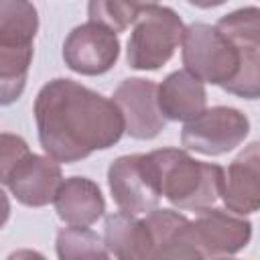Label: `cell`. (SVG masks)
I'll use <instances>...</instances> for the list:
<instances>
[{"label":"cell","instance_id":"20","mask_svg":"<svg viewBox=\"0 0 260 260\" xmlns=\"http://www.w3.org/2000/svg\"><path fill=\"white\" fill-rule=\"evenodd\" d=\"M221 89L244 100H260V49H240V65Z\"/></svg>","mask_w":260,"mask_h":260},{"label":"cell","instance_id":"21","mask_svg":"<svg viewBox=\"0 0 260 260\" xmlns=\"http://www.w3.org/2000/svg\"><path fill=\"white\" fill-rule=\"evenodd\" d=\"M28 144L24 138L10 134V132H2V156H0V173L10 171L20 158H24L28 154Z\"/></svg>","mask_w":260,"mask_h":260},{"label":"cell","instance_id":"11","mask_svg":"<svg viewBox=\"0 0 260 260\" xmlns=\"http://www.w3.org/2000/svg\"><path fill=\"white\" fill-rule=\"evenodd\" d=\"M221 201L225 209L240 215L260 209V140L240 150L225 169Z\"/></svg>","mask_w":260,"mask_h":260},{"label":"cell","instance_id":"4","mask_svg":"<svg viewBox=\"0 0 260 260\" xmlns=\"http://www.w3.org/2000/svg\"><path fill=\"white\" fill-rule=\"evenodd\" d=\"M185 24L181 16L169 6H144L128 39L126 61L138 71H156L171 61L183 41Z\"/></svg>","mask_w":260,"mask_h":260},{"label":"cell","instance_id":"10","mask_svg":"<svg viewBox=\"0 0 260 260\" xmlns=\"http://www.w3.org/2000/svg\"><path fill=\"white\" fill-rule=\"evenodd\" d=\"M156 91H158V85L142 77L124 79L114 89L112 100L118 104L124 116L128 136L136 140H150L158 136L160 130L165 128L167 118L158 108Z\"/></svg>","mask_w":260,"mask_h":260},{"label":"cell","instance_id":"1","mask_svg":"<svg viewBox=\"0 0 260 260\" xmlns=\"http://www.w3.org/2000/svg\"><path fill=\"white\" fill-rule=\"evenodd\" d=\"M32 112L43 150L65 165L112 148L126 132L124 116L114 100L67 77L45 83Z\"/></svg>","mask_w":260,"mask_h":260},{"label":"cell","instance_id":"9","mask_svg":"<svg viewBox=\"0 0 260 260\" xmlns=\"http://www.w3.org/2000/svg\"><path fill=\"white\" fill-rule=\"evenodd\" d=\"M0 181L18 203L26 207H45L55 201L65 179L59 160L49 154L28 152L10 171L0 173Z\"/></svg>","mask_w":260,"mask_h":260},{"label":"cell","instance_id":"8","mask_svg":"<svg viewBox=\"0 0 260 260\" xmlns=\"http://www.w3.org/2000/svg\"><path fill=\"white\" fill-rule=\"evenodd\" d=\"M120 57V39L112 28L85 22L75 26L63 41V61L79 75L108 73Z\"/></svg>","mask_w":260,"mask_h":260},{"label":"cell","instance_id":"18","mask_svg":"<svg viewBox=\"0 0 260 260\" xmlns=\"http://www.w3.org/2000/svg\"><path fill=\"white\" fill-rule=\"evenodd\" d=\"M144 221H146V228L152 238L154 258H167L169 250H171L179 230L187 221V217L175 209H158L156 207V209L144 213Z\"/></svg>","mask_w":260,"mask_h":260},{"label":"cell","instance_id":"17","mask_svg":"<svg viewBox=\"0 0 260 260\" xmlns=\"http://www.w3.org/2000/svg\"><path fill=\"white\" fill-rule=\"evenodd\" d=\"M215 26L236 49H260V8H238L221 16Z\"/></svg>","mask_w":260,"mask_h":260},{"label":"cell","instance_id":"13","mask_svg":"<svg viewBox=\"0 0 260 260\" xmlns=\"http://www.w3.org/2000/svg\"><path fill=\"white\" fill-rule=\"evenodd\" d=\"M53 203L59 219L67 225H91L106 211V201L98 183L87 177L65 179Z\"/></svg>","mask_w":260,"mask_h":260},{"label":"cell","instance_id":"23","mask_svg":"<svg viewBox=\"0 0 260 260\" xmlns=\"http://www.w3.org/2000/svg\"><path fill=\"white\" fill-rule=\"evenodd\" d=\"M140 8H144V6H152V4H158V0H134Z\"/></svg>","mask_w":260,"mask_h":260},{"label":"cell","instance_id":"16","mask_svg":"<svg viewBox=\"0 0 260 260\" xmlns=\"http://www.w3.org/2000/svg\"><path fill=\"white\" fill-rule=\"evenodd\" d=\"M55 250L61 260H79V258H100L110 256L104 238H100L87 225H67L57 232Z\"/></svg>","mask_w":260,"mask_h":260},{"label":"cell","instance_id":"19","mask_svg":"<svg viewBox=\"0 0 260 260\" xmlns=\"http://www.w3.org/2000/svg\"><path fill=\"white\" fill-rule=\"evenodd\" d=\"M142 8L134 0H87V16L91 22L104 24L114 32H124L134 24Z\"/></svg>","mask_w":260,"mask_h":260},{"label":"cell","instance_id":"12","mask_svg":"<svg viewBox=\"0 0 260 260\" xmlns=\"http://www.w3.org/2000/svg\"><path fill=\"white\" fill-rule=\"evenodd\" d=\"M158 108L171 122H189L205 110L207 91L199 77L187 69L169 73L156 91Z\"/></svg>","mask_w":260,"mask_h":260},{"label":"cell","instance_id":"15","mask_svg":"<svg viewBox=\"0 0 260 260\" xmlns=\"http://www.w3.org/2000/svg\"><path fill=\"white\" fill-rule=\"evenodd\" d=\"M39 14L30 0H0V47H32Z\"/></svg>","mask_w":260,"mask_h":260},{"label":"cell","instance_id":"6","mask_svg":"<svg viewBox=\"0 0 260 260\" xmlns=\"http://www.w3.org/2000/svg\"><path fill=\"white\" fill-rule=\"evenodd\" d=\"M250 132V120L244 112L230 106L205 108L181 130V144L205 156H219L244 142Z\"/></svg>","mask_w":260,"mask_h":260},{"label":"cell","instance_id":"22","mask_svg":"<svg viewBox=\"0 0 260 260\" xmlns=\"http://www.w3.org/2000/svg\"><path fill=\"white\" fill-rule=\"evenodd\" d=\"M191 6H197V8H203V10H207V8H215V6H221L223 2H228V0H187Z\"/></svg>","mask_w":260,"mask_h":260},{"label":"cell","instance_id":"5","mask_svg":"<svg viewBox=\"0 0 260 260\" xmlns=\"http://www.w3.org/2000/svg\"><path fill=\"white\" fill-rule=\"evenodd\" d=\"M181 59L185 69L203 83L223 87L240 65V49H236L217 26L191 22L183 32Z\"/></svg>","mask_w":260,"mask_h":260},{"label":"cell","instance_id":"3","mask_svg":"<svg viewBox=\"0 0 260 260\" xmlns=\"http://www.w3.org/2000/svg\"><path fill=\"white\" fill-rule=\"evenodd\" d=\"M250 238L252 223L244 215L211 205L183 223L167 258L234 256L248 246Z\"/></svg>","mask_w":260,"mask_h":260},{"label":"cell","instance_id":"2","mask_svg":"<svg viewBox=\"0 0 260 260\" xmlns=\"http://www.w3.org/2000/svg\"><path fill=\"white\" fill-rule=\"evenodd\" d=\"M160 195L181 211H201L221 199L225 169L195 160L187 148H158L146 152Z\"/></svg>","mask_w":260,"mask_h":260},{"label":"cell","instance_id":"14","mask_svg":"<svg viewBox=\"0 0 260 260\" xmlns=\"http://www.w3.org/2000/svg\"><path fill=\"white\" fill-rule=\"evenodd\" d=\"M104 244H106L110 256H116L122 260L154 258L152 238H150L144 217L138 219V215L126 213L122 209L114 211L106 217Z\"/></svg>","mask_w":260,"mask_h":260},{"label":"cell","instance_id":"7","mask_svg":"<svg viewBox=\"0 0 260 260\" xmlns=\"http://www.w3.org/2000/svg\"><path fill=\"white\" fill-rule=\"evenodd\" d=\"M108 187L118 209L132 215H144L156 209L162 197L148 154H124L112 160Z\"/></svg>","mask_w":260,"mask_h":260}]
</instances>
